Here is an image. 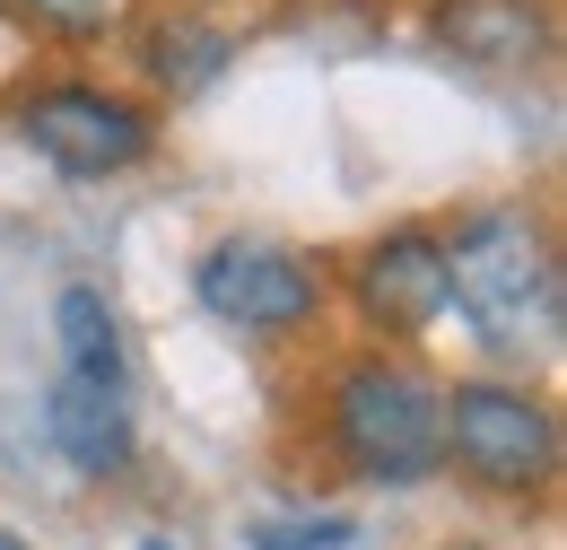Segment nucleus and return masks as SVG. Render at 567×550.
Wrapping results in <instances>:
<instances>
[{
  "label": "nucleus",
  "mask_w": 567,
  "mask_h": 550,
  "mask_svg": "<svg viewBox=\"0 0 567 550\" xmlns=\"http://www.w3.org/2000/svg\"><path fill=\"white\" fill-rule=\"evenodd\" d=\"M445 288L472 342L497 358H533L559 342L567 279H559V236L533 202H481L445 236Z\"/></svg>",
  "instance_id": "f257e3e1"
},
{
  "label": "nucleus",
  "mask_w": 567,
  "mask_h": 550,
  "mask_svg": "<svg viewBox=\"0 0 567 550\" xmlns=\"http://www.w3.org/2000/svg\"><path fill=\"white\" fill-rule=\"evenodd\" d=\"M436 472L472 498H542L559 481V411L524 376H454L436 385Z\"/></svg>",
  "instance_id": "f03ea898"
},
{
  "label": "nucleus",
  "mask_w": 567,
  "mask_h": 550,
  "mask_svg": "<svg viewBox=\"0 0 567 550\" xmlns=\"http://www.w3.org/2000/svg\"><path fill=\"white\" fill-rule=\"evenodd\" d=\"M323 428H332V455L350 464V481L367 489L436 481V376L393 349H367L332 376Z\"/></svg>",
  "instance_id": "7ed1b4c3"
},
{
  "label": "nucleus",
  "mask_w": 567,
  "mask_h": 550,
  "mask_svg": "<svg viewBox=\"0 0 567 550\" xmlns=\"http://www.w3.org/2000/svg\"><path fill=\"white\" fill-rule=\"evenodd\" d=\"M9 132L62 184H114L157 157V105L105 79H35L9 96Z\"/></svg>",
  "instance_id": "20e7f679"
},
{
  "label": "nucleus",
  "mask_w": 567,
  "mask_h": 550,
  "mask_svg": "<svg viewBox=\"0 0 567 550\" xmlns=\"http://www.w3.org/2000/svg\"><path fill=\"white\" fill-rule=\"evenodd\" d=\"M193 297H202V315L227 324V333L288 342V333L323 324V306H332V272H323L306 245H288V236L236 227V236L202 245V263H193Z\"/></svg>",
  "instance_id": "39448f33"
},
{
  "label": "nucleus",
  "mask_w": 567,
  "mask_h": 550,
  "mask_svg": "<svg viewBox=\"0 0 567 550\" xmlns=\"http://www.w3.org/2000/svg\"><path fill=\"white\" fill-rule=\"evenodd\" d=\"M350 306L367 315V333H384V342L436 333V324L454 315V288H445V227L402 218V227L367 236L358 263H350Z\"/></svg>",
  "instance_id": "423d86ee"
},
{
  "label": "nucleus",
  "mask_w": 567,
  "mask_h": 550,
  "mask_svg": "<svg viewBox=\"0 0 567 550\" xmlns=\"http://www.w3.org/2000/svg\"><path fill=\"white\" fill-rule=\"evenodd\" d=\"M427 44L463 70H542L550 62V9L542 0H436Z\"/></svg>",
  "instance_id": "0eeeda50"
},
{
  "label": "nucleus",
  "mask_w": 567,
  "mask_h": 550,
  "mask_svg": "<svg viewBox=\"0 0 567 550\" xmlns=\"http://www.w3.org/2000/svg\"><path fill=\"white\" fill-rule=\"evenodd\" d=\"M44 437L62 446V464H71L79 481H114V472H132V455H141V428H132V403H123V385H96V376H53V394H44Z\"/></svg>",
  "instance_id": "6e6552de"
},
{
  "label": "nucleus",
  "mask_w": 567,
  "mask_h": 550,
  "mask_svg": "<svg viewBox=\"0 0 567 550\" xmlns=\"http://www.w3.org/2000/svg\"><path fill=\"white\" fill-rule=\"evenodd\" d=\"M227 62H236V35H227L218 18H202L193 0L141 27V79L157 88V96H202Z\"/></svg>",
  "instance_id": "1a4fd4ad"
},
{
  "label": "nucleus",
  "mask_w": 567,
  "mask_h": 550,
  "mask_svg": "<svg viewBox=\"0 0 567 550\" xmlns=\"http://www.w3.org/2000/svg\"><path fill=\"white\" fill-rule=\"evenodd\" d=\"M53 342H62V367H71V376H96V385H123V376H132L123 324H114L105 288H62V297H53Z\"/></svg>",
  "instance_id": "9d476101"
},
{
  "label": "nucleus",
  "mask_w": 567,
  "mask_h": 550,
  "mask_svg": "<svg viewBox=\"0 0 567 550\" xmlns=\"http://www.w3.org/2000/svg\"><path fill=\"white\" fill-rule=\"evenodd\" d=\"M0 9H18L53 44H105V35L132 27V0H0Z\"/></svg>",
  "instance_id": "9b49d317"
},
{
  "label": "nucleus",
  "mask_w": 567,
  "mask_h": 550,
  "mask_svg": "<svg viewBox=\"0 0 567 550\" xmlns=\"http://www.w3.org/2000/svg\"><path fill=\"white\" fill-rule=\"evenodd\" d=\"M245 550H358V516H254Z\"/></svg>",
  "instance_id": "f8f14e48"
},
{
  "label": "nucleus",
  "mask_w": 567,
  "mask_h": 550,
  "mask_svg": "<svg viewBox=\"0 0 567 550\" xmlns=\"http://www.w3.org/2000/svg\"><path fill=\"white\" fill-rule=\"evenodd\" d=\"M0 550H35V542H27V533H18V524H0Z\"/></svg>",
  "instance_id": "ddd939ff"
},
{
  "label": "nucleus",
  "mask_w": 567,
  "mask_h": 550,
  "mask_svg": "<svg viewBox=\"0 0 567 550\" xmlns=\"http://www.w3.org/2000/svg\"><path fill=\"white\" fill-rule=\"evenodd\" d=\"M141 550H175V542H166V533H148V542H141Z\"/></svg>",
  "instance_id": "4468645a"
},
{
  "label": "nucleus",
  "mask_w": 567,
  "mask_h": 550,
  "mask_svg": "<svg viewBox=\"0 0 567 550\" xmlns=\"http://www.w3.org/2000/svg\"><path fill=\"white\" fill-rule=\"evenodd\" d=\"M445 550H497V542H445Z\"/></svg>",
  "instance_id": "2eb2a0df"
}]
</instances>
